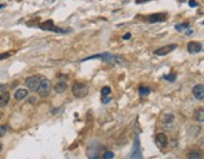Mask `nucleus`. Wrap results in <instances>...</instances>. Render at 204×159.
Instances as JSON below:
<instances>
[{
	"label": "nucleus",
	"instance_id": "nucleus-13",
	"mask_svg": "<svg viewBox=\"0 0 204 159\" xmlns=\"http://www.w3.org/2000/svg\"><path fill=\"white\" fill-rule=\"evenodd\" d=\"M66 83L65 82H58L55 86H54V90H55V93L58 94H61V93H64V91L66 90Z\"/></svg>",
	"mask_w": 204,
	"mask_h": 159
},
{
	"label": "nucleus",
	"instance_id": "nucleus-14",
	"mask_svg": "<svg viewBox=\"0 0 204 159\" xmlns=\"http://www.w3.org/2000/svg\"><path fill=\"white\" fill-rule=\"evenodd\" d=\"M194 119L198 123H204V109H197L194 113Z\"/></svg>",
	"mask_w": 204,
	"mask_h": 159
},
{
	"label": "nucleus",
	"instance_id": "nucleus-32",
	"mask_svg": "<svg viewBox=\"0 0 204 159\" xmlns=\"http://www.w3.org/2000/svg\"><path fill=\"white\" fill-rule=\"evenodd\" d=\"M203 24H204V22H203Z\"/></svg>",
	"mask_w": 204,
	"mask_h": 159
},
{
	"label": "nucleus",
	"instance_id": "nucleus-1",
	"mask_svg": "<svg viewBox=\"0 0 204 159\" xmlns=\"http://www.w3.org/2000/svg\"><path fill=\"white\" fill-rule=\"evenodd\" d=\"M72 91H73V95L75 98H84L88 95V91H89V85L86 83H81V82H78L75 84L73 85L72 88Z\"/></svg>",
	"mask_w": 204,
	"mask_h": 159
},
{
	"label": "nucleus",
	"instance_id": "nucleus-28",
	"mask_svg": "<svg viewBox=\"0 0 204 159\" xmlns=\"http://www.w3.org/2000/svg\"><path fill=\"white\" fill-rule=\"evenodd\" d=\"M29 103H31V104H33V103H35V98H34V97L29 98Z\"/></svg>",
	"mask_w": 204,
	"mask_h": 159
},
{
	"label": "nucleus",
	"instance_id": "nucleus-10",
	"mask_svg": "<svg viewBox=\"0 0 204 159\" xmlns=\"http://www.w3.org/2000/svg\"><path fill=\"white\" fill-rule=\"evenodd\" d=\"M155 142L160 148H164V147H166V144H168V138H166L164 133H159V134H157V137H155Z\"/></svg>",
	"mask_w": 204,
	"mask_h": 159
},
{
	"label": "nucleus",
	"instance_id": "nucleus-31",
	"mask_svg": "<svg viewBox=\"0 0 204 159\" xmlns=\"http://www.w3.org/2000/svg\"><path fill=\"white\" fill-rule=\"evenodd\" d=\"M3 8H4V5H0V9H3Z\"/></svg>",
	"mask_w": 204,
	"mask_h": 159
},
{
	"label": "nucleus",
	"instance_id": "nucleus-15",
	"mask_svg": "<svg viewBox=\"0 0 204 159\" xmlns=\"http://www.w3.org/2000/svg\"><path fill=\"white\" fill-rule=\"evenodd\" d=\"M187 158L188 159H203V154L201 152H198V150H191L187 154Z\"/></svg>",
	"mask_w": 204,
	"mask_h": 159
},
{
	"label": "nucleus",
	"instance_id": "nucleus-18",
	"mask_svg": "<svg viewBox=\"0 0 204 159\" xmlns=\"http://www.w3.org/2000/svg\"><path fill=\"white\" fill-rule=\"evenodd\" d=\"M165 80H168V82H175V79H177V75L175 74H169V75H164L163 77Z\"/></svg>",
	"mask_w": 204,
	"mask_h": 159
},
{
	"label": "nucleus",
	"instance_id": "nucleus-21",
	"mask_svg": "<svg viewBox=\"0 0 204 159\" xmlns=\"http://www.w3.org/2000/svg\"><path fill=\"white\" fill-rule=\"evenodd\" d=\"M6 130H8V128L5 127V125H0V138L5 135V133H6Z\"/></svg>",
	"mask_w": 204,
	"mask_h": 159
},
{
	"label": "nucleus",
	"instance_id": "nucleus-27",
	"mask_svg": "<svg viewBox=\"0 0 204 159\" xmlns=\"http://www.w3.org/2000/svg\"><path fill=\"white\" fill-rule=\"evenodd\" d=\"M129 38H130V34H129V33H128V34H124V35H123V39H124V40L129 39Z\"/></svg>",
	"mask_w": 204,
	"mask_h": 159
},
{
	"label": "nucleus",
	"instance_id": "nucleus-5",
	"mask_svg": "<svg viewBox=\"0 0 204 159\" xmlns=\"http://www.w3.org/2000/svg\"><path fill=\"white\" fill-rule=\"evenodd\" d=\"M40 28L43 29V30L54 31V33H66V30H63V29H60V28H56L55 25H54L53 20H47V22H44L43 24H40Z\"/></svg>",
	"mask_w": 204,
	"mask_h": 159
},
{
	"label": "nucleus",
	"instance_id": "nucleus-2",
	"mask_svg": "<svg viewBox=\"0 0 204 159\" xmlns=\"http://www.w3.org/2000/svg\"><path fill=\"white\" fill-rule=\"evenodd\" d=\"M50 91H52V83H50V80H48V79H45V78H41L40 84L38 86V89H36L38 95L41 97V98H47L48 95L50 94Z\"/></svg>",
	"mask_w": 204,
	"mask_h": 159
},
{
	"label": "nucleus",
	"instance_id": "nucleus-9",
	"mask_svg": "<svg viewBox=\"0 0 204 159\" xmlns=\"http://www.w3.org/2000/svg\"><path fill=\"white\" fill-rule=\"evenodd\" d=\"M191 91H193V95H194L195 99H198V100L204 99V85L197 84L193 88V90H191Z\"/></svg>",
	"mask_w": 204,
	"mask_h": 159
},
{
	"label": "nucleus",
	"instance_id": "nucleus-4",
	"mask_svg": "<svg viewBox=\"0 0 204 159\" xmlns=\"http://www.w3.org/2000/svg\"><path fill=\"white\" fill-rule=\"evenodd\" d=\"M40 80H41V78L39 75H31V77L25 79V85L29 90L36 91V89H38V86L40 84Z\"/></svg>",
	"mask_w": 204,
	"mask_h": 159
},
{
	"label": "nucleus",
	"instance_id": "nucleus-26",
	"mask_svg": "<svg viewBox=\"0 0 204 159\" xmlns=\"http://www.w3.org/2000/svg\"><path fill=\"white\" fill-rule=\"evenodd\" d=\"M147 1H150V0H135L136 4H141V3H147Z\"/></svg>",
	"mask_w": 204,
	"mask_h": 159
},
{
	"label": "nucleus",
	"instance_id": "nucleus-20",
	"mask_svg": "<svg viewBox=\"0 0 204 159\" xmlns=\"http://www.w3.org/2000/svg\"><path fill=\"white\" fill-rule=\"evenodd\" d=\"M104 159H111V158H114V153L113 152H105L104 153V156H103Z\"/></svg>",
	"mask_w": 204,
	"mask_h": 159
},
{
	"label": "nucleus",
	"instance_id": "nucleus-16",
	"mask_svg": "<svg viewBox=\"0 0 204 159\" xmlns=\"http://www.w3.org/2000/svg\"><path fill=\"white\" fill-rule=\"evenodd\" d=\"M149 93H150V89H149L148 86H140V88H139V94H140V97H147Z\"/></svg>",
	"mask_w": 204,
	"mask_h": 159
},
{
	"label": "nucleus",
	"instance_id": "nucleus-7",
	"mask_svg": "<svg viewBox=\"0 0 204 159\" xmlns=\"http://www.w3.org/2000/svg\"><path fill=\"white\" fill-rule=\"evenodd\" d=\"M168 18V15L165 13H159V14H152L150 16H148V22L149 23H162Z\"/></svg>",
	"mask_w": 204,
	"mask_h": 159
},
{
	"label": "nucleus",
	"instance_id": "nucleus-8",
	"mask_svg": "<svg viewBox=\"0 0 204 159\" xmlns=\"http://www.w3.org/2000/svg\"><path fill=\"white\" fill-rule=\"evenodd\" d=\"M187 49L190 54H197L202 50V44L198 43V41H189L188 45H187Z\"/></svg>",
	"mask_w": 204,
	"mask_h": 159
},
{
	"label": "nucleus",
	"instance_id": "nucleus-6",
	"mask_svg": "<svg viewBox=\"0 0 204 159\" xmlns=\"http://www.w3.org/2000/svg\"><path fill=\"white\" fill-rule=\"evenodd\" d=\"M174 49H177V45L175 44H170V45H165V47H162L159 49H157L154 54L155 55H159V56H163V55H166V54H169L170 52H173Z\"/></svg>",
	"mask_w": 204,
	"mask_h": 159
},
{
	"label": "nucleus",
	"instance_id": "nucleus-22",
	"mask_svg": "<svg viewBox=\"0 0 204 159\" xmlns=\"http://www.w3.org/2000/svg\"><path fill=\"white\" fill-rule=\"evenodd\" d=\"M173 119H174V116L173 115H166V118H165V120H164V124H166V123H172L173 122Z\"/></svg>",
	"mask_w": 204,
	"mask_h": 159
},
{
	"label": "nucleus",
	"instance_id": "nucleus-11",
	"mask_svg": "<svg viewBox=\"0 0 204 159\" xmlns=\"http://www.w3.org/2000/svg\"><path fill=\"white\" fill-rule=\"evenodd\" d=\"M28 97V90L26 89H18L14 93V99L18 100V102H20V100H23L24 98Z\"/></svg>",
	"mask_w": 204,
	"mask_h": 159
},
{
	"label": "nucleus",
	"instance_id": "nucleus-30",
	"mask_svg": "<svg viewBox=\"0 0 204 159\" xmlns=\"http://www.w3.org/2000/svg\"><path fill=\"white\" fill-rule=\"evenodd\" d=\"M1 150H3V144L0 143V152H1Z\"/></svg>",
	"mask_w": 204,
	"mask_h": 159
},
{
	"label": "nucleus",
	"instance_id": "nucleus-3",
	"mask_svg": "<svg viewBox=\"0 0 204 159\" xmlns=\"http://www.w3.org/2000/svg\"><path fill=\"white\" fill-rule=\"evenodd\" d=\"M90 59H102L105 63H119L118 60H120V58L113 55V54H109V53H102V54H98V55L88 56L86 59H83V61H86V60H90Z\"/></svg>",
	"mask_w": 204,
	"mask_h": 159
},
{
	"label": "nucleus",
	"instance_id": "nucleus-17",
	"mask_svg": "<svg viewBox=\"0 0 204 159\" xmlns=\"http://www.w3.org/2000/svg\"><path fill=\"white\" fill-rule=\"evenodd\" d=\"M100 93H102V97H105V95H110V93H111L110 86H104V88H102Z\"/></svg>",
	"mask_w": 204,
	"mask_h": 159
},
{
	"label": "nucleus",
	"instance_id": "nucleus-25",
	"mask_svg": "<svg viewBox=\"0 0 204 159\" xmlns=\"http://www.w3.org/2000/svg\"><path fill=\"white\" fill-rule=\"evenodd\" d=\"M189 5H190L191 8H195V6L198 5V4L195 3V0H189Z\"/></svg>",
	"mask_w": 204,
	"mask_h": 159
},
{
	"label": "nucleus",
	"instance_id": "nucleus-19",
	"mask_svg": "<svg viewBox=\"0 0 204 159\" xmlns=\"http://www.w3.org/2000/svg\"><path fill=\"white\" fill-rule=\"evenodd\" d=\"M189 27V24L188 23H185V24H180V25H175V29H177V30H179V31H182L183 30V29H184V28H188Z\"/></svg>",
	"mask_w": 204,
	"mask_h": 159
},
{
	"label": "nucleus",
	"instance_id": "nucleus-24",
	"mask_svg": "<svg viewBox=\"0 0 204 159\" xmlns=\"http://www.w3.org/2000/svg\"><path fill=\"white\" fill-rule=\"evenodd\" d=\"M10 56V53H4V54H0V60L3 59H6V58Z\"/></svg>",
	"mask_w": 204,
	"mask_h": 159
},
{
	"label": "nucleus",
	"instance_id": "nucleus-23",
	"mask_svg": "<svg viewBox=\"0 0 204 159\" xmlns=\"http://www.w3.org/2000/svg\"><path fill=\"white\" fill-rule=\"evenodd\" d=\"M110 100H111V98L109 97V95H105V97H103V98H102V102H103L104 104H107V103H109V102H110Z\"/></svg>",
	"mask_w": 204,
	"mask_h": 159
},
{
	"label": "nucleus",
	"instance_id": "nucleus-29",
	"mask_svg": "<svg viewBox=\"0 0 204 159\" xmlns=\"http://www.w3.org/2000/svg\"><path fill=\"white\" fill-rule=\"evenodd\" d=\"M185 33H187L188 35H190V34H193V30H191V29H188V30H187Z\"/></svg>",
	"mask_w": 204,
	"mask_h": 159
},
{
	"label": "nucleus",
	"instance_id": "nucleus-12",
	"mask_svg": "<svg viewBox=\"0 0 204 159\" xmlns=\"http://www.w3.org/2000/svg\"><path fill=\"white\" fill-rule=\"evenodd\" d=\"M9 99H10L9 91H3L0 94V107H6L8 103H9Z\"/></svg>",
	"mask_w": 204,
	"mask_h": 159
}]
</instances>
